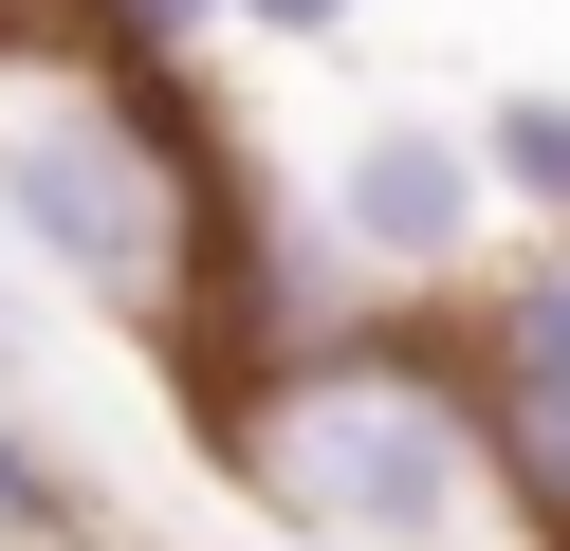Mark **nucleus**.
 Masks as SVG:
<instances>
[{
	"label": "nucleus",
	"instance_id": "nucleus-8",
	"mask_svg": "<svg viewBox=\"0 0 570 551\" xmlns=\"http://www.w3.org/2000/svg\"><path fill=\"white\" fill-rule=\"evenodd\" d=\"M350 19H368V0H239V37H295V56H313V37H350Z\"/></svg>",
	"mask_w": 570,
	"mask_h": 551
},
{
	"label": "nucleus",
	"instance_id": "nucleus-9",
	"mask_svg": "<svg viewBox=\"0 0 570 551\" xmlns=\"http://www.w3.org/2000/svg\"><path fill=\"white\" fill-rule=\"evenodd\" d=\"M0 386H19V313H0Z\"/></svg>",
	"mask_w": 570,
	"mask_h": 551
},
{
	"label": "nucleus",
	"instance_id": "nucleus-1",
	"mask_svg": "<svg viewBox=\"0 0 570 551\" xmlns=\"http://www.w3.org/2000/svg\"><path fill=\"white\" fill-rule=\"evenodd\" d=\"M222 478L313 551H533L460 331H295L258 386H222Z\"/></svg>",
	"mask_w": 570,
	"mask_h": 551
},
{
	"label": "nucleus",
	"instance_id": "nucleus-4",
	"mask_svg": "<svg viewBox=\"0 0 570 551\" xmlns=\"http://www.w3.org/2000/svg\"><path fill=\"white\" fill-rule=\"evenodd\" d=\"M460 386L479 423H570V239H515L460 313Z\"/></svg>",
	"mask_w": 570,
	"mask_h": 551
},
{
	"label": "nucleus",
	"instance_id": "nucleus-3",
	"mask_svg": "<svg viewBox=\"0 0 570 551\" xmlns=\"http://www.w3.org/2000/svg\"><path fill=\"white\" fill-rule=\"evenodd\" d=\"M332 257L368 294H442V276H479V239H497V184H479V129L460 110H368V129L332 147Z\"/></svg>",
	"mask_w": 570,
	"mask_h": 551
},
{
	"label": "nucleus",
	"instance_id": "nucleus-6",
	"mask_svg": "<svg viewBox=\"0 0 570 551\" xmlns=\"http://www.w3.org/2000/svg\"><path fill=\"white\" fill-rule=\"evenodd\" d=\"M0 533H19V551H92V533H111V514H92V478L38 441V404H19V386H0Z\"/></svg>",
	"mask_w": 570,
	"mask_h": 551
},
{
	"label": "nucleus",
	"instance_id": "nucleus-7",
	"mask_svg": "<svg viewBox=\"0 0 570 551\" xmlns=\"http://www.w3.org/2000/svg\"><path fill=\"white\" fill-rule=\"evenodd\" d=\"M92 19H111V56H129V73H148V56H185V37H222V19H239V0H92Z\"/></svg>",
	"mask_w": 570,
	"mask_h": 551
},
{
	"label": "nucleus",
	"instance_id": "nucleus-2",
	"mask_svg": "<svg viewBox=\"0 0 570 551\" xmlns=\"http://www.w3.org/2000/svg\"><path fill=\"white\" fill-rule=\"evenodd\" d=\"M0 239L38 257L56 294H92L111 331H166L185 350L203 257H222V184L185 166V129H166V92L129 56L0 37Z\"/></svg>",
	"mask_w": 570,
	"mask_h": 551
},
{
	"label": "nucleus",
	"instance_id": "nucleus-5",
	"mask_svg": "<svg viewBox=\"0 0 570 551\" xmlns=\"http://www.w3.org/2000/svg\"><path fill=\"white\" fill-rule=\"evenodd\" d=\"M479 184H497V239H570V92H497Z\"/></svg>",
	"mask_w": 570,
	"mask_h": 551
},
{
	"label": "nucleus",
	"instance_id": "nucleus-10",
	"mask_svg": "<svg viewBox=\"0 0 570 551\" xmlns=\"http://www.w3.org/2000/svg\"><path fill=\"white\" fill-rule=\"evenodd\" d=\"M0 551H19V533H0Z\"/></svg>",
	"mask_w": 570,
	"mask_h": 551
}]
</instances>
